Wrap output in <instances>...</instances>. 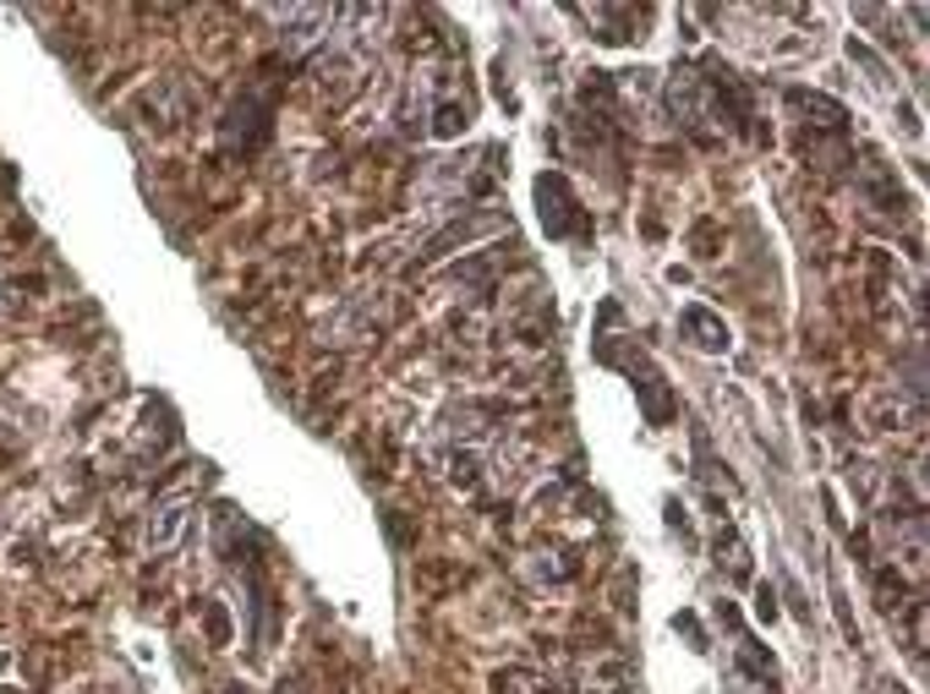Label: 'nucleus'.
<instances>
[{"label":"nucleus","mask_w":930,"mask_h":694,"mask_svg":"<svg viewBox=\"0 0 930 694\" xmlns=\"http://www.w3.org/2000/svg\"><path fill=\"white\" fill-rule=\"evenodd\" d=\"M536 219L553 241H575V236H592V214L581 208L575 187L558 176V170H542L536 176Z\"/></svg>","instance_id":"obj_1"},{"label":"nucleus","mask_w":930,"mask_h":694,"mask_svg":"<svg viewBox=\"0 0 930 694\" xmlns=\"http://www.w3.org/2000/svg\"><path fill=\"white\" fill-rule=\"evenodd\" d=\"M17 307H22V301L11 296V285H0V317H6V313H17Z\"/></svg>","instance_id":"obj_19"},{"label":"nucleus","mask_w":930,"mask_h":694,"mask_svg":"<svg viewBox=\"0 0 930 694\" xmlns=\"http://www.w3.org/2000/svg\"><path fill=\"white\" fill-rule=\"evenodd\" d=\"M789 105H794L799 116H810L821 131H843V127H849V110H843L838 99L815 93V88H789Z\"/></svg>","instance_id":"obj_9"},{"label":"nucleus","mask_w":930,"mask_h":694,"mask_svg":"<svg viewBox=\"0 0 930 694\" xmlns=\"http://www.w3.org/2000/svg\"><path fill=\"white\" fill-rule=\"evenodd\" d=\"M667 110H673V121L690 131L695 142H712V127L706 121H718L712 116V99H706V82H701V71H690V66H679L673 77H667Z\"/></svg>","instance_id":"obj_2"},{"label":"nucleus","mask_w":930,"mask_h":694,"mask_svg":"<svg viewBox=\"0 0 930 694\" xmlns=\"http://www.w3.org/2000/svg\"><path fill=\"white\" fill-rule=\"evenodd\" d=\"M202 629H208V645H230V618H225V607H219V602H208V607H202Z\"/></svg>","instance_id":"obj_14"},{"label":"nucleus","mask_w":930,"mask_h":694,"mask_svg":"<svg viewBox=\"0 0 930 694\" xmlns=\"http://www.w3.org/2000/svg\"><path fill=\"white\" fill-rule=\"evenodd\" d=\"M864 416H870L875 433H914V427L926 422V416H903V394H898V388H875Z\"/></svg>","instance_id":"obj_7"},{"label":"nucleus","mask_w":930,"mask_h":694,"mask_svg":"<svg viewBox=\"0 0 930 694\" xmlns=\"http://www.w3.org/2000/svg\"><path fill=\"white\" fill-rule=\"evenodd\" d=\"M498 690L504 694H553V678L542 684L536 673H498Z\"/></svg>","instance_id":"obj_12"},{"label":"nucleus","mask_w":930,"mask_h":694,"mask_svg":"<svg viewBox=\"0 0 930 694\" xmlns=\"http://www.w3.org/2000/svg\"><path fill=\"white\" fill-rule=\"evenodd\" d=\"M630 378H635V399H641V416H646L652 427H663L667 416H673V394L663 388V378H657V373H652V367H646L641 356L630 361Z\"/></svg>","instance_id":"obj_5"},{"label":"nucleus","mask_w":930,"mask_h":694,"mask_svg":"<svg viewBox=\"0 0 930 694\" xmlns=\"http://www.w3.org/2000/svg\"><path fill=\"white\" fill-rule=\"evenodd\" d=\"M875 596H881V607L892 613V607H903V579L892 574V568H875Z\"/></svg>","instance_id":"obj_15"},{"label":"nucleus","mask_w":930,"mask_h":694,"mask_svg":"<svg viewBox=\"0 0 930 694\" xmlns=\"http://www.w3.org/2000/svg\"><path fill=\"white\" fill-rule=\"evenodd\" d=\"M690 241H695V247H701V257H706V247L718 241V225H695V236H690Z\"/></svg>","instance_id":"obj_18"},{"label":"nucleus","mask_w":930,"mask_h":694,"mask_svg":"<svg viewBox=\"0 0 930 694\" xmlns=\"http://www.w3.org/2000/svg\"><path fill=\"white\" fill-rule=\"evenodd\" d=\"M586 684L597 694H630L635 690V667L619 662V656H597V662L586 667Z\"/></svg>","instance_id":"obj_10"},{"label":"nucleus","mask_w":930,"mask_h":694,"mask_svg":"<svg viewBox=\"0 0 930 694\" xmlns=\"http://www.w3.org/2000/svg\"><path fill=\"white\" fill-rule=\"evenodd\" d=\"M679 328H684L690 345L706 350V356H723V350H729V323L718 313H706V307H684V313H679Z\"/></svg>","instance_id":"obj_6"},{"label":"nucleus","mask_w":930,"mask_h":694,"mask_svg":"<svg viewBox=\"0 0 930 694\" xmlns=\"http://www.w3.org/2000/svg\"><path fill=\"white\" fill-rule=\"evenodd\" d=\"M192 504H165L148 514V531H142V547L148 553H170V547H181V536L192 531Z\"/></svg>","instance_id":"obj_4"},{"label":"nucleus","mask_w":930,"mask_h":694,"mask_svg":"<svg viewBox=\"0 0 930 694\" xmlns=\"http://www.w3.org/2000/svg\"><path fill=\"white\" fill-rule=\"evenodd\" d=\"M274 22H279V28H290V33H285L290 44H313V39H318V33L334 22V11H329V6H285V11H274Z\"/></svg>","instance_id":"obj_8"},{"label":"nucleus","mask_w":930,"mask_h":694,"mask_svg":"<svg viewBox=\"0 0 930 694\" xmlns=\"http://www.w3.org/2000/svg\"><path fill=\"white\" fill-rule=\"evenodd\" d=\"M673 629H684V640H690L695 651H706V634H701V624H695L690 613H679V618H673Z\"/></svg>","instance_id":"obj_16"},{"label":"nucleus","mask_w":930,"mask_h":694,"mask_svg":"<svg viewBox=\"0 0 930 694\" xmlns=\"http://www.w3.org/2000/svg\"><path fill=\"white\" fill-rule=\"evenodd\" d=\"M449 482H455L461 493H471V487L482 482V476H476V454H471V448H461V454H449Z\"/></svg>","instance_id":"obj_13"},{"label":"nucleus","mask_w":930,"mask_h":694,"mask_svg":"<svg viewBox=\"0 0 930 694\" xmlns=\"http://www.w3.org/2000/svg\"><path fill=\"white\" fill-rule=\"evenodd\" d=\"M465 127H471L465 99H438V110H433V137H461Z\"/></svg>","instance_id":"obj_11"},{"label":"nucleus","mask_w":930,"mask_h":694,"mask_svg":"<svg viewBox=\"0 0 930 694\" xmlns=\"http://www.w3.org/2000/svg\"><path fill=\"white\" fill-rule=\"evenodd\" d=\"M755 618H761V624L778 618V596H772V585H761V596H755Z\"/></svg>","instance_id":"obj_17"},{"label":"nucleus","mask_w":930,"mask_h":694,"mask_svg":"<svg viewBox=\"0 0 930 694\" xmlns=\"http://www.w3.org/2000/svg\"><path fill=\"white\" fill-rule=\"evenodd\" d=\"M268 121H274V88H247L230 110V142L258 148L268 137Z\"/></svg>","instance_id":"obj_3"}]
</instances>
